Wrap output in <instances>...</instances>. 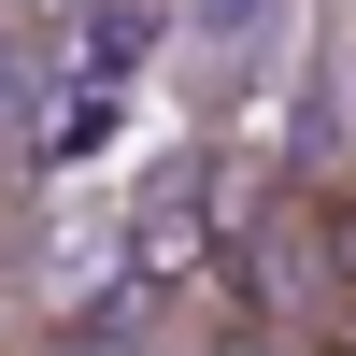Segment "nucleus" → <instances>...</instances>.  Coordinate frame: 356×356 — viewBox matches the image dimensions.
<instances>
[{
    "label": "nucleus",
    "mask_w": 356,
    "mask_h": 356,
    "mask_svg": "<svg viewBox=\"0 0 356 356\" xmlns=\"http://www.w3.org/2000/svg\"><path fill=\"white\" fill-rule=\"evenodd\" d=\"M228 228H243V200L214 186V157H157L129 200H114V257H129V300H214L228 285Z\"/></svg>",
    "instance_id": "1"
},
{
    "label": "nucleus",
    "mask_w": 356,
    "mask_h": 356,
    "mask_svg": "<svg viewBox=\"0 0 356 356\" xmlns=\"http://www.w3.org/2000/svg\"><path fill=\"white\" fill-rule=\"evenodd\" d=\"M300 129H314V72H300V43H257L200 157H214V186H228V200H257L271 171H300Z\"/></svg>",
    "instance_id": "2"
},
{
    "label": "nucleus",
    "mask_w": 356,
    "mask_h": 356,
    "mask_svg": "<svg viewBox=\"0 0 356 356\" xmlns=\"http://www.w3.org/2000/svg\"><path fill=\"white\" fill-rule=\"evenodd\" d=\"M143 57H157V0H100V15H72V57L57 72L72 86H129Z\"/></svg>",
    "instance_id": "3"
},
{
    "label": "nucleus",
    "mask_w": 356,
    "mask_h": 356,
    "mask_svg": "<svg viewBox=\"0 0 356 356\" xmlns=\"http://www.w3.org/2000/svg\"><path fill=\"white\" fill-rule=\"evenodd\" d=\"M314 214H328V285L356 300V171H342V186H314Z\"/></svg>",
    "instance_id": "4"
},
{
    "label": "nucleus",
    "mask_w": 356,
    "mask_h": 356,
    "mask_svg": "<svg viewBox=\"0 0 356 356\" xmlns=\"http://www.w3.org/2000/svg\"><path fill=\"white\" fill-rule=\"evenodd\" d=\"M0 356H129V342H114V328H15Z\"/></svg>",
    "instance_id": "5"
},
{
    "label": "nucleus",
    "mask_w": 356,
    "mask_h": 356,
    "mask_svg": "<svg viewBox=\"0 0 356 356\" xmlns=\"http://www.w3.org/2000/svg\"><path fill=\"white\" fill-rule=\"evenodd\" d=\"M186 356H285V328H257V314H228V328H200Z\"/></svg>",
    "instance_id": "6"
}]
</instances>
